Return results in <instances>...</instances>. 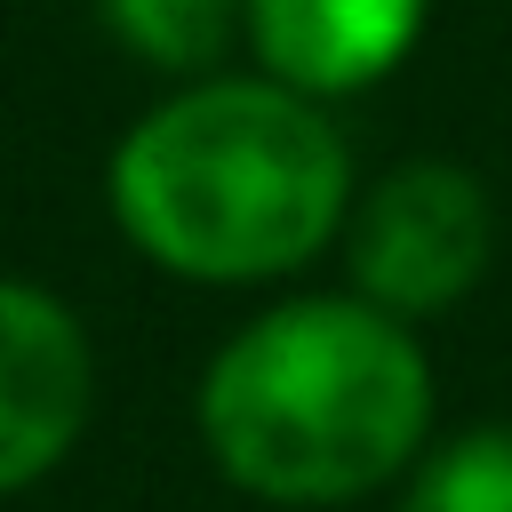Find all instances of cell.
<instances>
[{
  "mask_svg": "<svg viewBox=\"0 0 512 512\" xmlns=\"http://www.w3.org/2000/svg\"><path fill=\"white\" fill-rule=\"evenodd\" d=\"M344 136L288 80H208L112 152L128 240L184 280H272L344 216Z\"/></svg>",
  "mask_w": 512,
  "mask_h": 512,
  "instance_id": "2",
  "label": "cell"
},
{
  "mask_svg": "<svg viewBox=\"0 0 512 512\" xmlns=\"http://www.w3.org/2000/svg\"><path fill=\"white\" fill-rule=\"evenodd\" d=\"M400 512H512V432L480 424L432 448Z\"/></svg>",
  "mask_w": 512,
  "mask_h": 512,
  "instance_id": "7",
  "label": "cell"
},
{
  "mask_svg": "<svg viewBox=\"0 0 512 512\" xmlns=\"http://www.w3.org/2000/svg\"><path fill=\"white\" fill-rule=\"evenodd\" d=\"M88 400H96V360L80 320L40 288L0 280V496L40 480L80 440Z\"/></svg>",
  "mask_w": 512,
  "mask_h": 512,
  "instance_id": "4",
  "label": "cell"
},
{
  "mask_svg": "<svg viewBox=\"0 0 512 512\" xmlns=\"http://www.w3.org/2000/svg\"><path fill=\"white\" fill-rule=\"evenodd\" d=\"M424 24V0H248V32L272 80L304 96H352L384 80Z\"/></svg>",
  "mask_w": 512,
  "mask_h": 512,
  "instance_id": "5",
  "label": "cell"
},
{
  "mask_svg": "<svg viewBox=\"0 0 512 512\" xmlns=\"http://www.w3.org/2000/svg\"><path fill=\"white\" fill-rule=\"evenodd\" d=\"M488 248H496L488 192L456 160L392 168L352 216V280L368 304H384L400 320L456 304L488 272Z\"/></svg>",
  "mask_w": 512,
  "mask_h": 512,
  "instance_id": "3",
  "label": "cell"
},
{
  "mask_svg": "<svg viewBox=\"0 0 512 512\" xmlns=\"http://www.w3.org/2000/svg\"><path fill=\"white\" fill-rule=\"evenodd\" d=\"M232 16H240V0H104V24L144 64H168V72L216 64L232 40Z\"/></svg>",
  "mask_w": 512,
  "mask_h": 512,
  "instance_id": "6",
  "label": "cell"
},
{
  "mask_svg": "<svg viewBox=\"0 0 512 512\" xmlns=\"http://www.w3.org/2000/svg\"><path fill=\"white\" fill-rule=\"evenodd\" d=\"M432 424V368L400 312L304 296L240 328L200 384L208 456L272 504H336L392 480Z\"/></svg>",
  "mask_w": 512,
  "mask_h": 512,
  "instance_id": "1",
  "label": "cell"
}]
</instances>
